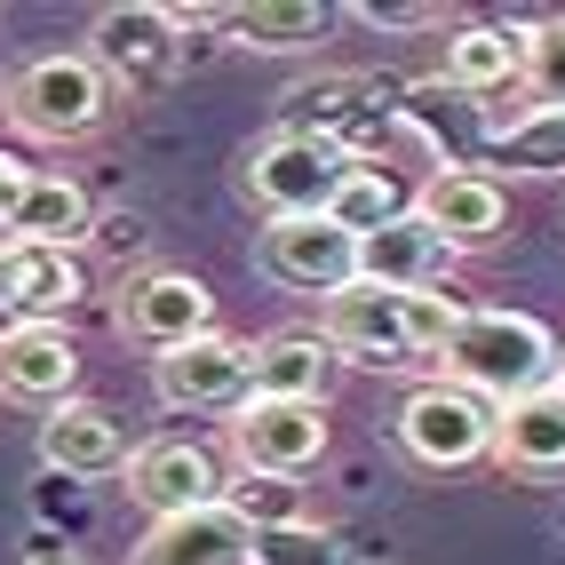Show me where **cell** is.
I'll return each mask as SVG.
<instances>
[{
  "mask_svg": "<svg viewBox=\"0 0 565 565\" xmlns=\"http://www.w3.org/2000/svg\"><path fill=\"white\" fill-rule=\"evenodd\" d=\"M462 303L438 287H374V279H351L343 295H327L319 303V334L334 359L351 366H423L446 351V334H455Z\"/></svg>",
  "mask_w": 565,
  "mask_h": 565,
  "instance_id": "1",
  "label": "cell"
},
{
  "mask_svg": "<svg viewBox=\"0 0 565 565\" xmlns=\"http://www.w3.org/2000/svg\"><path fill=\"white\" fill-rule=\"evenodd\" d=\"M438 359H446V383H462L486 406H510L525 391H550L557 334L542 319H525V311H462Z\"/></svg>",
  "mask_w": 565,
  "mask_h": 565,
  "instance_id": "2",
  "label": "cell"
},
{
  "mask_svg": "<svg viewBox=\"0 0 565 565\" xmlns=\"http://www.w3.org/2000/svg\"><path fill=\"white\" fill-rule=\"evenodd\" d=\"M81 56L96 64V81H104L111 96H128V104L168 96V88L183 81V64H192V49H183V32H175V17L160 9V0H120V9H96Z\"/></svg>",
  "mask_w": 565,
  "mask_h": 565,
  "instance_id": "3",
  "label": "cell"
},
{
  "mask_svg": "<svg viewBox=\"0 0 565 565\" xmlns=\"http://www.w3.org/2000/svg\"><path fill=\"white\" fill-rule=\"evenodd\" d=\"M0 104H9V128L32 136V143H81L104 128L111 111V88L96 81L88 56H32L9 72V88H0Z\"/></svg>",
  "mask_w": 565,
  "mask_h": 565,
  "instance_id": "4",
  "label": "cell"
},
{
  "mask_svg": "<svg viewBox=\"0 0 565 565\" xmlns=\"http://www.w3.org/2000/svg\"><path fill=\"white\" fill-rule=\"evenodd\" d=\"M343 175H351V160L334 152L327 136H295V128H279V136H263V143L239 152V192L271 215V223L327 215L334 192H343Z\"/></svg>",
  "mask_w": 565,
  "mask_h": 565,
  "instance_id": "5",
  "label": "cell"
},
{
  "mask_svg": "<svg viewBox=\"0 0 565 565\" xmlns=\"http://www.w3.org/2000/svg\"><path fill=\"white\" fill-rule=\"evenodd\" d=\"M398 446L423 470H470L494 455V406L470 398L462 383H414L406 406H398Z\"/></svg>",
  "mask_w": 565,
  "mask_h": 565,
  "instance_id": "6",
  "label": "cell"
},
{
  "mask_svg": "<svg viewBox=\"0 0 565 565\" xmlns=\"http://www.w3.org/2000/svg\"><path fill=\"white\" fill-rule=\"evenodd\" d=\"M128 343L143 351H183L215 334V295L192 271H168V263H143V271H120V303H111Z\"/></svg>",
  "mask_w": 565,
  "mask_h": 565,
  "instance_id": "7",
  "label": "cell"
},
{
  "mask_svg": "<svg viewBox=\"0 0 565 565\" xmlns=\"http://www.w3.org/2000/svg\"><path fill=\"white\" fill-rule=\"evenodd\" d=\"M152 391L175 414H239L255 398V343L215 327V334H200V343H183V351H160L152 359Z\"/></svg>",
  "mask_w": 565,
  "mask_h": 565,
  "instance_id": "8",
  "label": "cell"
},
{
  "mask_svg": "<svg viewBox=\"0 0 565 565\" xmlns=\"http://www.w3.org/2000/svg\"><path fill=\"white\" fill-rule=\"evenodd\" d=\"M255 271L327 303V295H343L359 279V239L327 215H287V223H263L255 232Z\"/></svg>",
  "mask_w": 565,
  "mask_h": 565,
  "instance_id": "9",
  "label": "cell"
},
{
  "mask_svg": "<svg viewBox=\"0 0 565 565\" xmlns=\"http://www.w3.org/2000/svg\"><path fill=\"white\" fill-rule=\"evenodd\" d=\"M319 455H327V406L247 398L232 414V462L247 478H303Z\"/></svg>",
  "mask_w": 565,
  "mask_h": 565,
  "instance_id": "10",
  "label": "cell"
},
{
  "mask_svg": "<svg viewBox=\"0 0 565 565\" xmlns=\"http://www.w3.org/2000/svg\"><path fill=\"white\" fill-rule=\"evenodd\" d=\"M88 303V263L81 247H32V239H9L0 247V311L17 327H56L64 311Z\"/></svg>",
  "mask_w": 565,
  "mask_h": 565,
  "instance_id": "11",
  "label": "cell"
},
{
  "mask_svg": "<svg viewBox=\"0 0 565 565\" xmlns=\"http://www.w3.org/2000/svg\"><path fill=\"white\" fill-rule=\"evenodd\" d=\"M120 478H128V502L152 510V525L223 502V470H215V455L200 438H152V446H136Z\"/></svg>",
  "mask_w": 565,
  "mask_h": 565,
  "instance_id": "12",
  "label": "cell"
},
{
  "mask_svg": "<svg viewBox=\"0 0 565 565\" xmlns=\"http://www.w3.org/2000/svg\"><path fill=\"white\" fill-rule=\"evenodd\" d=\"M414 207L430 215V232L455 255H478V247H494L510 232V192H502V175H486V168H438Z\"/></svg>",
  "mask_w": 565,
  "mask_h": 565,
  "instance_id": "13",
  "label": "cell"
},
{
  "mask_svg": "<svg viewBox=\"0 0 565 565\" xmlns=\"http://www.w3.org/2000/svg\"><path fill=\"white\" fill-rule=\"evenodd\" d=\"M41 462L49 478H120L128 470V430L96 398H64L41 414Z\"/></svg>",
  "mask_w": 565,
  "mask_h": 565,
  "instance_id": "14",
  "label": "cell"
},
{
  "mask_svg": "<svg viewBox=\"0 0 565 565\" xmlns=\"http://www.w3.org/2000/svg\"><path fill=\"white\" fill-rule=\"evenodd\" d=\"M446 263H455V247H446L438 232H430V215L406 200V215H391L383 232H366L359 239V279H374V287H438L446 279Z\"/></svg>",
  "mask_w": 565,
  "mask_h": 565,
  "instance_id": "15",
  "label": "cell"
},
{
  "mask_svg": "<svg viewBox=\"0 0 565 565\" xmlns=\"http://www.w3.org/2000/svg\"><path fill=\"white\" fill-rule=\"evenodd\" d=\"M81 383V351L64 327H9L0 334V398L24 406H64Z\"/></svg>",
  "mask_w": 565,
  "mask_h": 565,
  "instance_id": "16",
  "label": "cell"
},
{
  "mask_svg": "<svg viewBox=\"0 0 565 565\" xmlns=\"http://www.w3.org/2000/svg\"><path fill=\"white\" fill-rule=\"evenodd\" d=\"M494 462L510 478H565V398L557 391H525L494 406Z\"/></svg>",
  "mask_w": 565,
  "mask_h": 565,
  "instance_id": "17",
  "label": "cell"
},
{
  "mask_svg": "<svg viewBox=\"0 0 565 565\" xmlns=\"http://www.w3.org/2000/svg\"><path fill=\"white\" fill-rule=\"evenodd\" d=\"M128 565H255V534L223 502H207L192 518H160Z\"/></svg>",
  "mask_w": 565,
  "mask_h": 565,
  "instance_id": "18",
  "label": "cell"
},
{
  "mask_svg": "<svg viewBox=\"0 0 565 565\" xmlns=\"http://www.w3.org/2000/svg\"><path fill=\"white\" fill-rule=\"evenodd\" d=\"M334 366H343V359L327 351V334H303V327L263 334V343H255V398L327 406V391H334Z\"/></svg>",
  "mask_w": 565,
  "mask_h": 565,
  "instance_id": "19",
  "label": "cell"
},
{
  "mask_svg": "<svg viewBox=\"0 0 565 565\" xmlns=\"http://www.w3.org/2000/svg\"><path fill=\"white\" fill-rule=\"evenodd\" d=\"M525 32H534V24H462L455 41H446V88L470 96V104L494 96V88H518Z\"/></svg>",
  "mask_w": 565,
  "mask_h": 565,
  "instance_id": "20",
  "label": "cell"
},
{
  "mask_svg": "<svg viewBox=\"0 0 565 565\" xmlns=\"http://www.w3.org/2000/svg\"><path fill=\"white\" fill-rule=\"evenodd\" d=\"M88 232H96V200H88V183L41 175V168H32L24 200H17V223H9V239H32V247H88Z\"/></svg>",
  "mask_w": 565,
  "mask_h": 565,
  "instance_id": "21",
  "label": "cell"
},
{
  "mask_svg": "<svg viewBox=\"0 0 565 565\" xmlns=\"http://www.w3.org/2000/svg\"><path fill=\"white\" fill-rule=\"evenodd\" d=\"M334 24H343V9H327V0H247V9L223 17V32H232L239 49H271V56L319 49Z\"/></svg>",
  "mask_w": 565,
  "mask_h": 565,
  "instance_id": "22",
  "label": "cell"
},
{
  "mask_svg": "<svg viewBox=\"0 0 565 565\" xmlns=\"http://www.w3.org/2000/svg\"><path fill=\"white\" fill-rule=\"evenodd\" d=\"M486 168H510V175H565V111L550 104H525L518 120L486 128Z\"/></svg>",
  "mask_w": 565,
  "mask_h": 565,
  "instance_id": "23",
  "label": "cell"
},
{
  "mask_svg": "<svg viewBox=\"0 0 565 565\" xmlns=\"http://www.w3.org/2000/svg\"><path fill=\"white\" fill-rule=\"evenodd\" d=\"M223 510H232L255 542H271V534H311V502H303V486L295 478H247L239 486H223Z\"/></svg>",
  "mask_w": 565,
  "mask_h": 565,
  "instance_id": "24",
  "label": "cell"
},
{
  "mask_svg": "<svg viewBox=\"0 0 565 565\" xmlns=\"http://www.w3.org/2000/svg\"><path fill=\"white\" fill-rule=\"evenodd\" d=\"M391 215H406V192H398V175H391L383 160H366V168H351V175H343V192H334V207H327V223H343L351 239H366V232H383Z\"/></svg>",
  "mask_w": 565,
  "mask_h": 565,
  "instance_id": "25",
  "label": "cell"
},
{
  "mask_svg": "<svg viewBox=\"0 0 565 565\" xmlns=\"http://www.w3.org/2000/svg\"><path fill=\"white\" fill-rule=\"evenodd\" d=\"M518 88L534 96V104H550V111H565V17H550V24L525 32V72H518Z\"/></svg>",
  "mask_w": 565,
  "mask_h": 565,
  "instance_id": "26",
  "label": "cell"
},
{
  "mask_svg": "<svg viewBox=\"0 0 565 565\" xmlns=\"http://www.w3.org/2000/svg\"><path fill=\"white\" fill-rule=\"evenodd\" d=\"M152 215L143 207H96V232H88V247L104 255V263H136L143 271V255H152Z\"/></svg>",
  "mask_w": 565,
  "mask_h": 565,
  "instance_id": "27",
  "label": "cell"
},
{
  "mask_svg": "<svg viewBox=\"0 0 565 565\" xmlns=\"http://www.w3.org/2000/svg\"><path fill=\"white\" fill-rule=\"evenodd\" d=\"M359 24H374V32H438L446 24V9H406V0H366V9H351Z\"/></svg>",
  "mask_w": 565,
  "mask_h": 565,
  "instance_id": "28",
  "label": "cell"
},
{
  "mask_svg": "<svg viewBox=\"0 0 565 565\" xmlns=\"http://www.w3.org/2000/svg\"><path fill=\"white\" fill-rule=\"evenodd\" d=\"M24 183H32V168H24L17 152H0V247H9V223H17V200H24Z\"/></svg>",
  "mask_w": 565,
  "mask_h": 565,
  "instance_id": "29",
  "label": "cell"
},
{
  "mask_svg": "<svg viewBox=\"0 0 565 565\" xmlns=\"http://www.w3.org/2000/svg\"><path fill=\"white\" fill-rule=\"evenodd\" d=\"M550 391L565 398V343H557V366H550Z\"/></svg>",
  "mask_w": 565,
  "mask_h": 565,
  "instance_id": "30",
  "label": "cell"
},
{
  "mask_svg": "<svg viewBox=\"0 0 565 565\" xmlns=\"http://www.w3.org/2000/svg\"><path fill=\"white\" fill-rule=\"evenodd\" d=\"M24 565H72V557H64V550H32Z\"/></svg>",
  "mask_w": 565,
  "mask_h": 565,
  "instance_id": "31",
  "label": "cell"
}]
</instances>
